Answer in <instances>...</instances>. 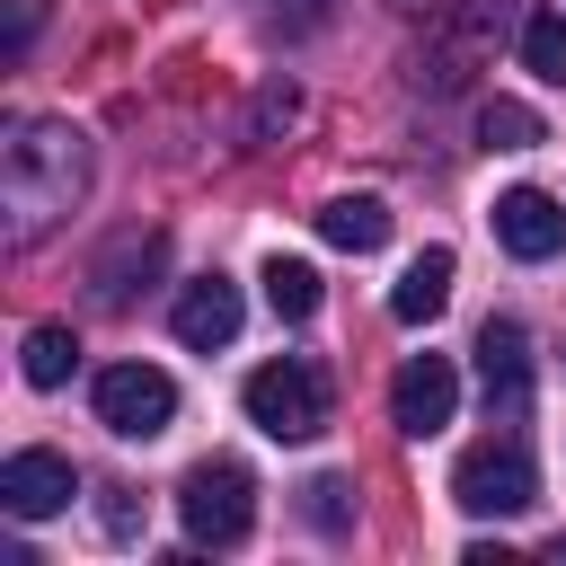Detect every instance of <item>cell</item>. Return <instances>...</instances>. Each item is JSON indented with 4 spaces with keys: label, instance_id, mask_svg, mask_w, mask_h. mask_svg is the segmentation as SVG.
Instances as JSON below:
<instances>
[{
    "label": "cell",
    "instance_id": "9c48e42d",
    "mask_svg": "<svg viewBox=\"0 0 566 566\" xmlns=\"http://www.w3.org/2000/svg\"><path fill=\"white\" fill-rule=\"evenodd\" d=\"M239 283L230 274H195L186 292H177V310H168V327H177V345H195V354H212V345H230L239 336Z\"/></svg>",
    "mask_w": 566,
    "mask_h": 566
},
{
    "label": "cell",
    "instance_id": "2e32d148",
    "mask_svg": "<svg viewBox=\"0 0 566 566\" xmlns=\"http://www.w3.org/2000/svg\"><path fill=\"white\" fill-rule=\"evenodd\" d=\"M522 71L548 80V88H566V18L557 9H531L522 18Z\"/></svg>",
    "mask_w": 566,
    "mask_h": 566
},
{
    "label": "cell",
    "instance_id": "52a82bcc",
    "mask_svg": "<svg viewBox=\"0 0 566 566\" xmlns=\"http://www.w3.org/2000/svg\"><path fill=\"white\" fill-rule=\"evenodd\" d=\"M486 221H495V239H504L522 265H539V256H557V248H566V203H557V195H539V186H504Z\"/></svg>",
    "mask_w": 566,
    "mask_h": 566
},
{
    "label": "cell",
    "instance_id": "ba28073f",
    "mask_svg": "<svg viewBox=\"0 0 566 566\" xmlns=\"http://www.w3.org/2000/svg\"><path fill=\"white\" fill-rule=\"evenodd\" d=\"M71 495H80V478H71V460H62V451H9V460H0V504H9L18 522L62 513Z\"/></svg>",
    "mask_w": 566,
    "mask_h": 566
},
{
    "label": "cell",
    "instance_id": "3957f363",
    "mask_svg": "<svg viewBox=\"0 0 566 566\" xmlns=\"http://www.w3.org/2000/svg\"><path fill=\"white\" fill-rule=\"evenodd\" d=\"M177 522H186L195 548H239L256 531V478H248V460H195L177 478Z\"/></svg>",
    "mask_w": 566,
    "mask_h": 566
},
{
    "label": "cell",
    "instance_id": "7c38bea8",
    "mask_svg": "<svg viewBox=\"0 0 566 566\" xmlns=\"http://www.w3.org/2000/svg\"><path fill=\"white\" fill-rule=\"evenodd\" d=\"M318 239L371 256V248L389 239V203H380V195H336V203H318Z\"/></svg>",
    "mask_w": 566,
    "mask_h": 566
},
{
    "label": "cell",
    "instance_id": "d6986e66",
    "mask_svg": "<svg viewBox=\"0 0 566 566\" xmlns=\"http://www.w3.org/2000/svg\"><path fill=\"white\" fill-rule=\"evenodd\" d=\"M265 27H274V35H318V27H327V0H274Z\"/></svg>",
    "mask_w": 566,
    "mask_h": 566
},
{
    "label": "cell",
    "instance_id": "5bb4252c",
    "mask_svg": "<svg viewBox=\"0 0 566 566\" xmlns=\"http://www.w3.org/2000/svg\"><path fill=\"white\" fill-rule=\"evenodd\" d=\"M71 363H80V336H71L62 318L27 327V354H18V371H27L35 389H62V380H71Z\"/></svg>",
    "mask_w": 566,
    "mask_h": 566
},
{
    "label": "cell",
    "instance_id": "9a60e30c",
    "mask_svg": "<svg viewBox=\"0 0 566 566\" xmlns=\"http://www.w3.org/2000/svg\"><path fill=\"white\" fill-rule=\"evenodd\" d=\"M159 256H168V239H159V230H124V239H115V256L97 265V292H106V301H133V274H150Z\"/></svg>",
    "mask_w": 566,
    "mask_h": 566
},
{
    "label": "cell",
    "instance_id": "7a4b0ae2",
    "mask_svg": "<svg viewBox=\"0 0 566 566\" xmlns=\"http://www.w3.org/2000/svg\"><path fill=\"white\" fill-rule=\"evenodd\" d=\"M451 504L460 513H531L539 504V460H531V442L522 433H486V442H469L460 460H451Z\"/></svg>",
    "mask_w": 566,
    "mask_h": 566
},
{
    "label": "cell",
    "instance_id": "6da1fadb",
    "mask_svg": "<svg viewBox=\"0 0 566 566\" xmlns=\"http://www.w3.org/2000/svg\"><path fill=\"white\" fill-rule=\"evenodd\" d=\"M88 195V142L71 133V124H53V115H35V124H18V142L0 150V203H9V239L27 248V239H44L71 203Z\"/></svg>",
    "mask_w": 566,
    "mask_h": 566
},
{
    "label": "cell",
    "instance_id": "e0dca14e",
    "mask_svg": "<svg viewBox=\"0 0 566 566\" xmlns=\"http://www.w3.org/2000/svg\"><path fill=\"white\" fill-rule=\"evenodd\" d=\"M478 133H486V150H531V142H539V115H531L522 97H486V106H478Z\"/></svg>",
    "mask_w": 566,
    "mask_h": 566
},
{
    "label": "cell",
    "instance_id": "ac0fdd59",
    "mask_svg": "<svg viewBox=\"0 0 566 566\" xmlns=\"http://www.w3.org/2000/svg\"><path fill=\"white\" fill-rule=\"evenodd\" d=\"M301 513H310L327 539H336V531H354V478H336V469H327V478H310V486H301Z\"/></svg>",
    "mask_w": 566,
    "mask_h": 566
},
{
    "label": "cell",
    "instance_id": "30bf717a",
    "mask_svg": "<svg viewBox=\"0 0 566 566\" xmlns=\"http://www.w3.org/2000/svg\"><path fill=\"white\" fill-rule=\"evenodd\" d=\"M478 380H486L495 416H522V398H531V336H522V318H486L478 327Z\"/></svg>",
    "mask_w": 566,
    "mask_h": 566
},
{
    "label": "cell",
    "instance_id": "ffe728a7",
    "mask_svg": "<svg viewBox=\"0 0 566 566\" xmlns=\"http://www.w3.org/2000/svg\"><path fill=\"white\" fill-rule=\"evenodd\" d=\"M504 18H513V0H460V35H469V44H495Z\"/></svg>",
    "mask_w": 566,
    "mask_h": 566
},
{
    "label": "cell",
    "instance_id": "4fadbf2b",
    "mask_svg": "<svg viewBox=\"0 0 566 566\" xmlns=\"http://www.w3.org/2000/svg\"><path fill=\"white\" fill-rule=\"evenodd\" d=\"M265 310L301 327V318L318 310V265H310V256H265Z\"/></svg>",
    "mask_w": 566,
    "mask_h": 566
},
{
    "label": "cell",
    "instance_id": "5b68a950",
    "mask_svg": "<svg viewBox=\"0 0 566 566\" xmlns=\"http://www.w3.org/2000/svg\"><path fill=\"white\" fill-rule=\"evenodd\" d=\"M88 398H97V424L124 433V442H150V433H168V416H177V380H168L159 363H106Z\"/></svg>",
    "mask_w": 566,
    "mask_h": 566
},
{
    "label": "cell",
    "instance_id": "8992f818",
    "mask_svg": "<svg viewBox=\"0 0 566 566\" xmlns=\"http://www.w3.org/2000/svg\"><path fill=\"white\" fill-rule=\"evenodd\" d=\"M451 407H460V371H451V354H416L398 380H389V424L398 433H442L451 424Z\"/></svg>",
    "mask_w": 566,
    "mask_h": 566
},
{
    "label": "cell",
    "instance_id": "8fae6325",
    "mask_svg": "<svg viewBox=\"0 0 566 566\" xmlns=\"http://www.w3.org/2000/svg\"><path fill=\"white\" fill-rule=\"evenodd\" d=\"M451 248H424L398 283H389V318H407V327H424V318H442V301H451Z\"/></svg>",
    "mask_w": 566,
    "mask_h": 566
},
{
    "label": "cell",
    "instance_id": "277c9868",
    "mask_svg": "<svg viewBox=\"0 0 566 566\" xmlns=\"http://www.w3.org/2000/svg\"><path fill=\"white\" fill-rule=\"evenodd\" d=\"M239 407H248L256 433H274V442H310V433H327V371L301 363V354L256 363L248 389H239Z\"/></svg>",
    "mask_w": 566,
    "mask_h": 566
}]
</instances>
